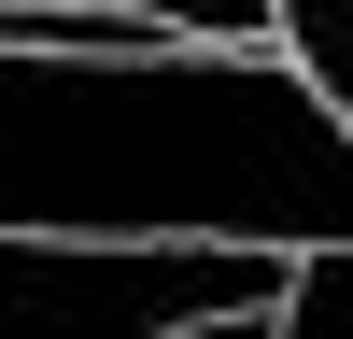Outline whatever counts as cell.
I'll return each mask as SVG.
<instances>
[{"mask_svg": "<svg viewBox=\"0 0 353 339\" xmlns=\"http://www.w3.org/2000/svg\"><path fill=\"white\" fill-rule=\"evenodd\" d=\"M0 226L353 240V127L283 43H0Z\"/></svg>", "mask_w": 353, "mask_h": 339, "instance_id": "1", "label": "cell"}, {"mask_svg": "<svg viewBox=\"0 0 353 339\" xmlns=\"http://www.w3.org/2000/svg\"><path fill=\"white\" fill-rule=\"evenodd\" d=\"M283 240H99V226H0V325H269Z\"/></svg>", "mask_w": 353, "mask_h": 339, "instance_id": "2", "label": "cell"}, {"mask_svg": "<svg viewBox=\"0 0 353 339\" xmlns=\"http://www.w3.org/2000/svg\"><path fill=\"white\" fill-rule=\"evenodd\" d=\"M283 339H353V240H297L283 254Z\"/></svg>", "mask_w": 353, "mask_h": 339, "instance_id": "3", "label": "cell"}, {"mask_svg": "<svg viewBox=\"0 0 353 339\" xmlns=\"http://www.w3.org/2000/svg\"><path fill=\"white\" fill-rule=\"evenodd\" d=\"M269 43L297 56L311 85L339 99V127H353V0H269Z\"/></svg>", "mask_w": 353, "mask_h": 339, "instance_id": "4", "label": "cell"}]
</instances>
